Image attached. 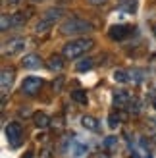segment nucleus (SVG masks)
Segmentation results:
<instances>
[{"label": "nucleus", "mask_w": 156, "mask_h": 158, "mask_svg": "<svg viewBox=\"0 0 156 158\" xmlns=\"http://www.w3.org/2000/svg\"><path fill=\"white\" fill-rule=\"evenodd\" d=\"M92 46H95V41L91 37H77V39H72L64 44L62 48V56L68 58V60H75V58H81L83 54H87Z\"/></svg>", "instance_id": "f257e3e1"}, {"label": "nucleus", "mask_w": 156, "mask_h": 158, "mask_svg": "<svg viewBox=\"0 0 156 158\" xmlns=\"http://www.w3.org/2000/svg\"><path fill=\"white\" fill-rule=\"evenodd\" d=\"M91 31H92V23L83 18H77V15H69L60 25L62 35H87Z\"/></svg>", "instance_id": "f03ea898"}, {"label": "nucleus", "mask_w": 156, "mask_h": 158, "mask_svg": "<svg viewBox=\"0 0 156 158\" xmlns=\"http://www.w3.org/2000/svg\"><path fill=\"white\" fill-rule=\"evenodd\" d=\"M6 139L12 148H18L23 141V127L19 122H10L6 125Z\"/></svg>", "instance_id": "7ed1b4c3"}, {"label": "nucleus", "mask_w": 156, "mask_h": 158, "mask_svg": "<svg viewBox=\"0 0 156 158\" xmlns=\"http://www.w3.org/2000/svg\"><path fill=\"white\" fill-rule=\"evenodd\" d=\"M25 44H27V41L23 37H14V39L4 43L2 52H4V56H14V54H18V52H21L25 48Z\"/></svg>", "instance_id": "20e7f679"}, {"label": "nucleus", "mask_w": 156, "mask_h": 158, "mask_svg": "<svg viewBox=\"0 0 156 158\" xmlns=\"http://www.w3.org/2000/svg\"><path fill=\"white\" fill-rule=\"evenodd\" d=\"M41 87H43V79L31 75V77H25V81L21 83V93L27 94V97H35L41 91Z\"/></svg>", "instance_id": "39448f33"}, {"label": "nucleus", "mask_w": 156, "mask_h": 158, "mask_svg": "<svg viewBox=\"0 0 156 158\" xmlns=\"http://www.w3.org/2000/svg\"><path fill=\"white\" fill-rule=\"evenodd\" d=\"M14 79H15V72L12 68H4L2 69V75H0V89H2V97H6L10 93L12 85H14Z\"/></svg>", "instance_id": "423d86ee"}, {"label": "nucleus", "mask_w": 156, "mask_h": 158, "mask_svg": "<svg viewBox=\"0 0 156 158\" xmlns=\"http://www.w3.org/2000/svg\"><path fill=\"white\" fill-rule=\"evenodd\" d=\"M129 31H131L129 25H112L108 35H110V39H114V41H121V39H125L129 35Z\"/></svg>", "instance_id": "0eeeda50"}, {"label": "nucleus", "mask_w": 156, "mask_h": 158, "mask_svg": "<svg viewBox=\"0 0 156 158\" xmlns=\"http://www.w3.org/2000/svg\"><path fill=\"white\" fill-rule=\"evenodd\" d=\"M21 64L25 69H37V68L43 66V60H41L39 54H27V56L21 60Z\"/></svg>", "instance_id": "6e6552de"}, {"label": "nucleus", "mask_w": 156, "mask_h": 158, "mask_svg": "<svg viewBox=\"0 0 156 158\" xmlns=\"http://www.w3.org/2000/svg\"><path fill=\"white\" fill-rule=\"evenodd\" d=\"M62 15H64V10H62V8H50V10H46L43 15H41V18H44L46 21H50L52 23V25H56V21L62 18Z\"/></svg>", "instance_id": "1a4fd4ad"}, {"label": "nucleus", "mask_w": 156, "mask_h": 158, "mask_svg": "<svg viewBox=\"0 0 156 158\" xmlns=\"http://www.w3.org/2000/svg\"><path fill=\"white\" fill-rule=\"evenodd\" d=\"M48 69H52V72H62L64 69V56H60V54H52V56L48 58Z\"/></svg>", "instance_id": "9d476101"}, {"label": "nucleus", "mask_w": 156, "mask_h": 158, "mask_svg": "<svg viewBox=\"0 0 156 158\" xmlns=\"http://www.w3.org/2000/svg\"><path fill=\"white\" fill-rule=\"evenodd\" d=\"M33 122H35V125L39 129H46L50 125V118L46 116L44 112H35L33 114Z\"/></svg>", "instance_id": "9b49d317"}, {"label": "nucleus", "mask_w": 156, "mask_h": 158, "mask_svg": "<svg viewBox=\"0 0 156 158\" xmlns=\"http://www.w3.org/2000/svg\"><path fill=\"white\" fill-rule=\"evenodd\" d=\"M52 27H54V25H52L50 21H46L44 18H41V19L35 23V33H37V35H46Z\"/></svg>", "instance_id": "f8f14e48"}, {"label": "nucleus", "mask_w": 156, "mask_h": 158, "mask_svg": "<svg viewBox=\"0 0 156 158\" xmlns=\"http://www.w3.org/2000/svg\"><path fill=\"white\" fill-rule=\"evenodd\" d=\"M81 123H83V127L89 129V131H96L98 129V122L92 116H83L81 118Z\"/></svg>", "instance_id": "ddd939ff"}, {"label": "nucleus", "mask_w": 156, "mask_h": 158, "mask_svg": "<svg viewBox=\"0 0 156 158\" xmlns=\"http://www.w3.org/2000/svg\"><path fill=\"white\" fill-rule=\"evenodd\" d=\"M92 66H95V60H92V58H83L81 62L75 64V69H77V72H89Z\"/></svg>", "instance_id": "4468645a"}, {"label": "nucleus", "mask_w": 156, "mask_h": 158, "mask_svg": "<svg viewBox=\"0 0 156 158\" xmlns=\"http://www.w3.org/2000/svg\"><path fill=\"white\" fill-rule=\"evenodd\" d=\"M0 25H2V31H8L10 27H14V15L4 14L2 18H0Z\"/></svg>", "instance_id": "2eb2a0df"}, {"label": "nucleus", "mask_w": 156, "mask_h": 158, "mask_svg": "<svg viewBox=\"0 0 156 158\" xmlns=\"http://www.w3.org/2000/svg\"><path fill=\"white\" fill-rule=\"evenodd\" d=\"M127 75H129V73L125 72V69H116V72H114V79H116L118 83H127V81H129Z\"/></svg>", "instance_id": "dca6fc26"}, {"label": "nucleus", "mask_w": 156, "mask_h": 158, "mask_svg": "<svg viewBox=\"0 0 156 158\" xmlns=\"http://www.w3.org/2000/svg\"><path fill=\"white\" fill-rule=\"evenodd\" d=\"M72 98L75 102H79V104H87V93H85V91H73Z\"/></svg>", "instance_id": "f3484780"}, {"label": "nucleus", "mask_w": 156, "mask_h": 158, "mask_svg": "<svg viewBox=\"0 0 156 158\" xmlns=\"http://www.w3.org/2000/svg\"><path fill=\"white\" fill-rule=\"evenodd\" d=\"M4 4H6L8 8H18V6L23 4V0H4Z\"/></svg>", "instance_id": "a211bd4d"}, {"label": "nucleus", "mask_w": 156, "mask_h": 158, "mask_svg": "<svg viewBox=\"0 0 156 158\" xmlns=\"http://www.w3.org/2000/svg\"><path fill=\"white\" fill-rule=\"evenodd\" d=\"M87 2H89L91 6H102V4L108 2V0H87Z\"/></svg>", "instance_id": "6ab92c4d"}, {"label": "nucleus", "mask_w": 156, "mask_h": 158, "mask_svg": "<svg viewBox=\"0 0 156 158\" xmlns=\"http://www.w3.org/2000/svg\"><path fill=\"white\" fill-rule=\"evenodd\" d=\"M118 122H120V118H116V114H112V116H110V127H116V125H118Z\"/></svg>", "instance_id": "aec40b11"}, {"label": "nucleus", "mask_w": 156, "mask_h": 158, "mask_svg": "<svg viewBox=\"0 0 156 158\" xmlns=\"http://www.w3.org/2000/svg\"><path fill=\"white\" fill-rule=\"evenodd\" d=\"M31 2H35V4H39V2H44V0H31Z\"/></svg>", "instance_id": "412c9836"}, {"label": "nucleus", "mask_w": 156, "mask_h": 158, "mask_svg": "<svg viewBox=\"0 0 156 158\" xmlns=\"http://www.w3.org/2000/svg\"><path fill=\"white\" fill-rule=\"evenodd\" d=\"M23 158H33V156H31V152H29V154H25V156H23Z\"/></svg>", "instance_id": "4be33fe9"}, {"label": "nucleus", "mask_w": 156, "mask_h": 158, "mask_svg": "<svg viewBox=\"0 0 156 158\" xmlns=\"http://www.w3.org/2000/svg\"><path fill=\"white\" fill-rule=\"evenodd\" d=\"M154 106H156V98H154Z\"/></svg>", "instance_id": "5701e85b"}, {"label": "nucleus", "mask_w": 156, "mask_h": 158, "mask_svg": "<svg viewBox=\"0 0 156 158\" xmlns=\"http://www.w3.org/2000/svg\"><path fill=\"white\" fill-rule=\"evenodd\" d=\"M123 2H127V0H123Z\"/></svg>", "instance_id": "b1692460"}]
</instances>
